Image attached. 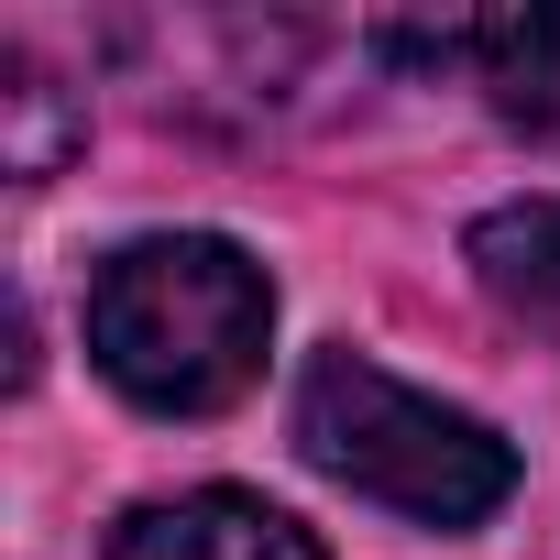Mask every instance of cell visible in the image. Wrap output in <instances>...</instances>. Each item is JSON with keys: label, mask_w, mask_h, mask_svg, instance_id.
Masks as SVG:
<instances>
[{"label": "cell", "mask_w": 560, "mask_h": 560, "mask_svg": "<svg viewBox=\"0 0 560 560\" xmlns=\"http://www.w3.org/2000/svg\"><path fill=\"white\" fill-rule=\"evenodd\" d=\"M110 560H330L287 505H264V494H176V505H143L121 516Z\"/></svg>", "instance_id": "obj_3"}, {"label": "cell", "mask_w": 560, "mask_h": 560, "mask_svg": "<svg viewBox=\"0 0 560 560\" xmlns=\"http://www.w3.org/2000/svg\"><path fill=\"white\" fill-rule=\"evenodd\" d=\"M451 56L472 67V89L494 100V121H505V132H527V143H549V154H560V12L462 23V45H451Z\"/></svg>", "instance_id": "obj_5"}, {"label": "cell", "mask_w": 560, "mask_h": 560, "mask_svg": "<svg viewBox=\"0 0 560 560\" xmlns=\"http://www.w3.org/2000/svg\"><path fill=\"white\" fill-rule=\"evenodd\" d=\"M462 264H472V287H483L527 341L560 352V198H505V209H483V220L462 231Z\"/></svg>", "instance_id": "obj_4"}, {"label": "cell", "mask_w": 560, "mask_h": 560, "mask_svg": "<svg viewBox=\"0 0 560 560\" xmlns=\"http://www.w3.org/2000/svg\"><path fill=\"white\" fill-rule=\"evenodd\" d=\"M275 341V287L264 264L220 231H154L121 242L89 287V352L100 374L154 407V418H220L253 396Z\"/></svg>", "instance_id": "obj_1"}, {"label": "cell", "mask_w": 560, "mask_h": 560, "mask_svg": "<svg viewBox=\"0 0 560 560\" xmlns=\"http://www.w3.org/2000/svg\"><path fill=\"white\" fill-rule=\"evenodd\" d=\"M78 132H89V121H78V100H67L34 56H0V154H12V176H23V187H45V176L78 154Z\"/></svg>", "instance_id": "obj_6"}, {"label": "cell", "mask_w": 560, "mask_h": 560, "mask_svg": "<svg viewBox=\"0 0 560 560\" xmlns=\"http://www.w3.org/2000/svg\"><path fill=\"white\" fill-rule=\"evenodd\" d=\"M298 451L330 483H352V494H374V505H396L418 527H483L516 494V451L483 418L396 385L363 352H308V374H298Z\"/></svg>", "instance_id": "obj_2"}]
</instances>
